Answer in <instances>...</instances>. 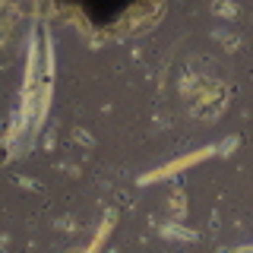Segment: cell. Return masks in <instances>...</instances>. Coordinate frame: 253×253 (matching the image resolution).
Instances as JSON below:
<instances>
[{
    "instance_id": "cell-1",
    "label": "cell",
    "mask_w": 253,
    "mask_h": 253,
    "mask_svg": "<svg viewBox=\"0 0 253 253\" xmlns=\"http://www.w3.org/2000/svg\"><path fill=\"white\" fill-rule=\"evenodd\" d=\"M70 3H76L79 10L89 16L92 22H111L114 16H121L130 3H136V0H70Z\"/></svg>"
}]
</instances>
